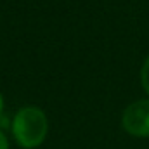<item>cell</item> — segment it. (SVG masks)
Instances as JSON below:
<instances>
[{"label":"cell","mask_w":149,"mask_h":149,"mask_svg":"<svg viewBox=\"0 0 149 149\" xmlns=\"http://www.w3.org/2000/svg\"><path fill=\"white\" fill-rule=\"evenodd\" d=\"M49 130V121L45 113L37 106H26L16 113L12 120V134L16 142L24 149L38 148Z\"/></svg>","instance_id":"cell-1"},{"label":"cell","mask_w":149,"mask_h":149,"mask_svg":"<svg viewBox=\"0 0 149 149\" xmlns=\"http://www.w3.org/2000/svg\"><path fill=\"white\" fill-rule=\"evenodd\" d=\"M121 125L125 132L134 137H149V99H141L127 106Z\"/></svg>","instance_id":"cell-2"},{"label":"cell","mask_w":149,"mask_h":149,"mask_svg":"<svg viewBox=\"0 0 149 149\" xmlns=\"http://www.w3.org/2000/svg\"><path fill=\"white\" fill-rule=\"evenodd\" d=\"M141 83H142L144 90L149 94V56L146 57V61L142 64V70H141Z\"/></svg>","instance_id":"cell-3"},{"label":"cell","mask_w":149,"mask_h":149,"mask_svg":"<svg viewBox=\"0 0 149 149\" xmlns=\"http://www.w3.org/2000/svg\"><path fill=\"white\" fill-rule=\"evenodd\" d=\"M0 149H9V141L2 130H0Z\"/></svg>","instance_id":"cell-4"},{"label":"cell","mask_w":149,"mask_h":149,"mask_svg":"<svg viewBox=\"0 0 149 149\" xmlns=\"http://www.w3.org/2000/svg\"><path fill=\"white\" fill-rule=\"evenodd\" d=\"M2 111H3V99H2V94H0V116H2Z\"/></svg>","instance_id":"cell-5"}]
</instances>
